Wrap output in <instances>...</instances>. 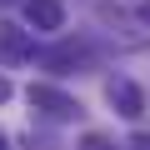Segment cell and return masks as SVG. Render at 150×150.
Masks as SVG:
<instances>
[{"instance_id": "1", "label": "cell", "mask_w": 150, "mask_h": 150, "mask_svg": "<svg viewBox=\"0 0 150 150\" xmlns=\"http://www.w3.org/2000/svg\"><path fill=\"white\" fill-rule=\"evenodd\" d=\"M25 100H30V110H40L45 120H75V115H80V100H75V95H65V90H55V85H30L25 90Z\"/></svg>"}, {"instance_id": "2", "label": "cell", "mask_w": 150, "mask_h": 150, "mask_svg": "<svg viewBox=\"0 0 150 150\" xmlns=\"http://www.w3.org/2000/svg\"><path fill=\"white\" fill-rule=\"evenodd\" d=\"M105 100H110L115 115H125V120H140V115H145V95H140L135 80H125V75H115V80L105 85Z\"/></svg>"}, {"instance_id": "3", "label": "cell", "mask_w": 150, "mask_h": 150, "mask_svg": "<svg viewBox=\"0 0 150 150\" xmlns=\"http://www.w3.org/2000/svg\"><path fill=\"white\" fill-rule=\"evenodd\" d=\"M30 55H35V40H30V35H25L20 25L0 20V60H5V65L15 70V65H25Z\"/></svg>"}, {"instance_id": "4", "label": "cell", "mask_w": 150, "mask_h": 150, "mask_svg": "<svg viewBox=\"0 0 150 150\" xmlns=\"http://www.w3.org/2000/svg\"><path fill=\"white\" fill-rule=\"evenodd\" d=\"M25 20L35 30H60L65 25V5L60 0H25Z\"/></svg>"}, {"instance_id": "5", "label": "cell", "mask_w": 150, "mask_h": 150, "mask_svg": "<svg viewBox=\"0 0 150 150\" xmlns=\"http://www.w3.org/2000/svg\"><path fill=\"white\" fill-rule=\"evenodd\" d=\"M85 60H90V50H85V45H60V50H50V55H45V65H55V70H60V65H85Z\"/></svg>"}, {"instance_id": "6", "label": "cell", "mask_w": 150, "mask_h": 150, "mask_svg": "<svg viewBox=\"0 0 150 150\" xmlns=\"http://www.w3.org/2000/svg\"><path fill=\"white\" fill-rule=\"evenodd\" d=\"M25 145H30V150H60V145H55V135H45V130H40V135L30 130V135H25Z\"/></svg>"}, {"instance_id": "7", "label": "cell", "mask_w": 150, "mask_h": 150, "mask_svg": "<svg viewBox=\"0 0 150 150\" xmlns=\"http://www.w3.org/2000/svg\"><path fill=\"white\" fill-rule=\"evenodd\" d=\"M80 150H115V145H110L105 135H85V140H80Z\"/></svg>"}, {"instance_id": "8", "label": "cell", "mask_w": 150, "mask_h": 150, "mask_svg": "<svg viewBox=\"0 0 150 150\" xmlns=\"http://www.w3.org/2000/svg\"><path fill=\"white\" fill-rule=\"evenodd\" d=\"M5 100H10V80L0 75V105H5Z\"/></svg>"}, {"instance_id": "9", "label": "cell", "mask_w": 150, "mask_h": 150, "mask_svg": "<svg viewBox=\"0 0 150 150\" xmlns=\"http://www.w3.org/2000/svg\"><path fill=\"white\" fill-rule=\"evenodd\" d=\"M135 150H150V135H135Z\"/></svg>"}, {"instance_id": "10", "label": "cell", "mask_w": 150, "mask_h": 150, "mask_svg": "<svg viewBox=\"0 0 150 150\" xmlns=\"http://www.w3.org/2000/svg\"><path fill=\"white\" fill-rule=\"evenodd\" d=\"M0 150H10V140H5V135H0Z\"/></svg>"}]
</instances>
